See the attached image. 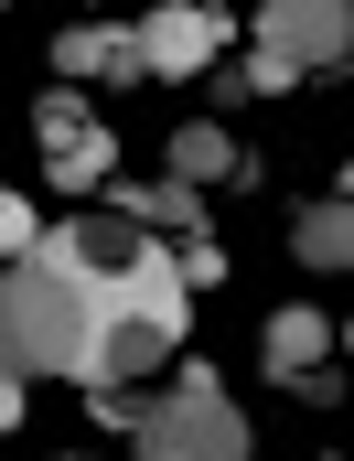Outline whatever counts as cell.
I'll list each match as a JSON object with an SVG mask.
<instances>
[{
    "instance_id": "7c38bea8",
    "label": "cell",
    "mask_w": 354,
    "mask_h": 461,
    "mask_svg": "<svg viewBox=\"0 0 354 461\" xmlns=\"http://www.w3.org/2000/svg\"><path fill=\"white\" fill-rule=\"evenodd\" d=\"M32 204H22V194H0V268H11V258H32Z\"/></svg>"
},
{
    "instance_id": "4fadbf2b",
    "label": "cell",
    "mask_w": 354,
    "mask_h": 461,
    "mask_svg": "<svg viewBox=\"0 0 354 461\" xmlns=\"http://www.w3.org/2000/svg\"><path fill=\"white\" fill-rule=\"evenodd\" d=\"M22 429V375H0V440Z\"/></svg>"
},
{
    "instance_id": "5b68a950",
    "label": "cell",
    "mask_w": 354,
    "mask_h": 461,
    "mask_svg": "<svg viewBox=\"0 0 354 461\" xmlns=\"http://www.w3.org/2000/svg\"><path fill=\"white\" fill-rule=\"evenodd\" d=\"M140 247H150V236L129 226V215H65V226H43V236H32V258H43L54 279H76V290L118 279V268H129Z\"/></svg>"
},
{
    "instance_id": "8fae6325",
    "label": "cell",
    "mask_w": 354,
    "mask_h": 461,
    "mask_svg": "<svg viewBox=\"0 0 354 461\" xmlns=\"http://www.w3.org/2000/svg\"><path fill=\"white\" fill-rule=\"evenodd\" d=\"M290 247H301V268H344V258H354V215H344V194H333V204H312Z\"/></svg>"
},
{
    "instance_id": "52a82bcc",
    "label": "cell",
    "mask_w": 354,
    "mask_h": 461,
    "mask_svg": "<svg viewBox=\"0 0 354 461\" xmlns=\"http://www.w3.org/2000/svg\"><path fill=\"white\" fill-rule=\"evenodd\" d=\"M129 43H140V76H204V65L226 54V11H215V0H172V11H150Z\"/></svg>"
},
{
    "instance_id": "30bf717a",
    "label": "cell",
    "mask_w": 354,
    "mask_h": 461,
    "mask_svg": "<svg viewBox=\"0 0 354 461\" xmlns=\"http://www.w3.org/2000/svg\"><path fill=\"white\" fill-rule=\"evenodd\" d=\"M322 354H333V322H322V312H279V322H268V375H279V386L322 375Z\"/></svg>"
},
{
    "instance_id": "7a4b0ae2",
    "label": "cell",
    "mask_w": 354,
    "mask_h": 461,
    "mask_svg": "<svg viewBox=\"0 0 354 461\" xmlns=\"http://www.w3.org/2000/svg\"><path fill=\"white\" fill-rule=\"evenodd\" d=\"M0 375H86V290L43 258L0 268Z\"/></svg>"
},
{
    "instance_id": "277c9868",
    "label": "cell",
    "mask_w": 354,
    "mask_h": 461,
    "mask_svg": "<svg viewBox=\"0 0 354 461\" xmlns=\"http://www.w3.org/2000/svg\"><path fill=\"white\" fill-rule=\"evenodd\" d=\"M258 54H279L290 76H344L354 0H258Z\"/></svg>"
},
{
    "instance_id": "9c48e42d",
    "label": "cell",
    "mask_w": 354,
    "mask_h": 461,
    "mask_svg": "<svg viewBox=\"0 0 354 461\" xmlns=\"http://www.w3.org/2000/svg\"><path fill=\"white\" fill-rule=\"evenodd\" d=\"M54 65H65V86H86V76H140V43H129L118 22H86V32L54 43Z\"/></svg>"
},
{
    "instance_id": "ba28073f",
    "label": "cell",
    "mask_w": 354,
    "mask_h": 461,
    "mask_svg": "<svg viewBox=\"0 0 354 461\" xmlns=\"http://www.w3.org/2000/svg\"><path fill=\"white\" fill-rule=\"evenodd\" d=\"M236 172H247V150L226 140V118H194V129H172V140H161V183H183V194L236 183Z\"/></svg>"
},
{
    "instance_id": "3957f363",
    "label": "cell",
    "mask_w": 354,
    "mask_h": 461,
    "mask_svg": "<svg viewBox=\"0 0 354 461\" xmlns=\"http://www.w3.org/2000/svg\"><path fill=\"white\" fill-rule=\"evenodd\" d=\"M129 429H140V461H247V408H226V386L204 365H183L172 397L140 408Z\"/></svg>"
},
{
    "instance_id": "8992f818",
    "label": "cell",
    "mask_w": 354,
    "mask_h": 461,
    "mask_svg": "<svg viewBox=\"0 0 354 461\" xmlns=\"http://www.w3.org/2000/svg\"><path fill=\"white\" fill-rule=\"evenodd\" d=\"M32 129H43V172H54L65 194H97V183L118 172V140H108L86 108H76V86H54V97L32 108Z\"/></svg>"
},
{
    "instance_id": "6da1fadb",
    "label": "cell",
    "mask_w": 354,
    "mask_h": 461,
    "mask_svg": "<svg viewBox=\"0 0 354 461\" xmlns=\"http://www.w3.org/2000/svg\"><path fill=\"white\" fill-rule=\"evenodd\" d=\"M183 312H194V290H183V268L161 258V247H140L118 279L86 290V397H129L140 375H161L172 354H183Z\"/></svg>"
}]
</instances>
